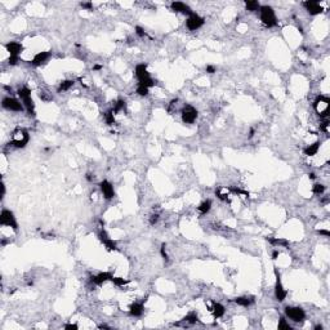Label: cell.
Returning <instances> with one entry per match:
<instances>
[{
    "label": "cell",
    "mask_w": 330,
    "mask_h": 330,
    "mask_svg": "<svg viewBox=\"0 0 330 330\" xmlns=\"http://www.w3.org/2000/svg\"><path fill=\"white\" fill-rule=\"evenodd\" d=\"M136 76L139 80V85H143L146 88H151V86L155 85V81L150 77L148 72H147V66L144 63L138 65L136 67Z\"/></svg>",
    "instance_id": "cell-1"
},
{
    "label": "cell",
    "mask_w": 330,
    "mask_h": 330,
    "mask_svg": "<svg viewBox=\"0 0 330 330\" xmlns=\"http://www.w3.org/2000/svg\"><path fill=\"white\" fill-rule=\"evenodd\" d=\"M259 9H261V19H262L263 23H265L267 27L276 26L277 19H276L274 9L271 8V6H268V5H263V6H261Z\"/></svg>",
    "instance_id": "cell-2"
},
{
    "label": "cell",
    "mask_w": 330,
    "mask_h": 330,
    "mask_svg": "<svg viewBox=\"0 0 330 330\" xmlns=\"http://www.w3.org/2000/svg\"><path fill=\"white\" fill-rule=\"evenodd\" d=\"M30 141V136L25 129H17L13 133V138H12V143L14 147L17 148H23Z\"/></svg>",
    "instance_id": "cell-3"
},
{
    "label": "cell",
    "mask_w": 330,
    "mask_h": 330,
    "mask_svg": "<svg viewBox=\"0 0 330 330\" xmlns=\"http://www.w3.org/2000/svg\"><path fill=\"white\" fill-rule=\"evenodd\" d=\"M329 105L330 99L324 96H319L313 102V107L316 110V112L320 115V117H326L329 115Z\"/></svg>",
    "instance_id": "cell-4"
},
{
    "label": "cell",
    "mask_w": 330,
    "mask_h": 330,
    "mask_svg": "<svg viewBox=\"0 0 330 330\" xmlns=\"http://www.w3.org/2000/svg\"><path fill=\"white\" fill-rule=\"evenodd\" d=\"M0 223H2L3 226H6V227H12L14 231L18 230L17 221H16V218H14V215H13V213L10 210L4 209L2 211V214H0Z\"/></svg>",
    "instance_id": "cell-5"
},
{
    "label": "cell",
    "mask_w": 330,
    "mask_h": 330,
    "mask_svg": "<svg viewBox=\"0 0 330 330\" xmlns=\"http://www.w3.org/2000/svg\"><path fill=\"white\" fill-rule=\"evenodd\" d=\"M285 315L295 322L303 321L306 317V313L300 307H286V308H285Z\"/></svg>",
    "instance_id": "cell-6"
},
{
    "label": "cell",
    "mask_w": 330,
    "mask_h": 330,
    "mask_svg": "<svg viewBox=\"0 0 330 330\" xmlns=\"http://www.w3.org/2000/svg\"><path fill=\"white\" fill-rule=\"evenodd\" d=\"M275 275H276L275 297H276V299L278 300V302H282V300H285V298H286L288 293H286V290H285V289H284V286H282V284H281V278H280V275H278V272H277V269H275Z\"/></svg>",
    "instance_id": "cell-7"
},
{
    "label": "cell",
    "mask_w": 330,
    "mask_h": 330,
    "mask_svg": "<svg viewBox=\"0 0 330 330\" xmlns=\"http://www.w3.org/2000/svg\"><path fill=\"white\" fill-rule=\"evenodd\" d=\"M197 117V111L192 106H185L182 110V120L186 124H192Z\"/></svg>",
    "instance_id": "cell-8"
},
{
    "label": "cell",
    "mask_w": 330,
    "mask_h": 330,
    "mask_svg": "<svg viewBox=\"0 0 330 330\" xmlns=\"http://www.w3.org/2000/svg\"><path fill=\"white\" fill-rule=\"evenodd\" d=\"M186 25H187V27L190 28V30L195 31V30L200 28V27L204 25V18L200 17V16H197L196 13H192L191 16L188 17V19H187V22H186Z\"/></svg>",
    "instance_id": "cell-9"
},
{
    "label": "cell",
    "mask_w": 330,
    "mask_h": 330,
    "mask_svg": "<svg viewBox=\"0 0 330 330\" xmlns=\"http://www.w3.org/2000/svg\"><path fill=\"white\" fill-rule=\"evenodd\" d=\"M3 107L9 110V111H17V112L23 110V105L19 103L17 99L10 98V97H6L3 99Z\"/></svg>",
    "instance_id": "cell-10"
},
{
    "label": "cell",
    "mask_w": 330,
    "mask_h": 330,
    "mask_svg": "<svg viewBox=\"0 0 330 330\" xmlns=\"http://www.w3.org/2000/svg\"><path fill=\"white\" fill-rule=\"evenodd\" d=\"M99 186H101V191H102V194H103L105 199H107V200L112 199L115 192H114V187H112L111 183H110L108 181H102Z\"/></svg>",
    "instance_id": "cell-11"
},
{
    "label": "cell",
    "mask_w": 330,
    "mask_h": 330,
    "mask_svg": "<svg viewBox=\"0 0 330 330\" xmlns=\"http://www.w3.org/2000/svg\"><path fill=\"white\" fill-rule=\"evenodd\" d=\"M170 6H172V9H173L174 12H178V13L188 14V16H191V14L194 13L188 5H186L185 3H181V2H173Z\"/></svg>",
    "instance_id": "cell-12"
},
{
    "label": "cell",
    "mask_w": 330,
    "mask_h": 330,
    "mask_svg": "<svg viewBox=\"0 0 330 330\" xmlns=\"http://www.w3.org/2000/svg\"><path fill=\"white\" fill-rule=\"evenodd\" d=\"M303 6L307 9V12H308L310 14H312V16H315V14H319V13L322 12L321 5L317 2H304L303 3Z\"/></svg>",
    "instance_id": "cell-13"
},
{
    "label": "cell",
    "mask_w": 330,
    "mask_h": 330,
    "mask_svg": "<svg viewBox=\"0 0 330 330\" xmlns=\"http://www.w3.org/2000/svg\"><path fill=\"white\" fill-rule=\"evenodd\" d=\"M112 278V275L110 274V272H101L96 276H92L90 277V281L94 282V284H97V285H102L103 282L108 281V280H111Z\"/></svg>",
    "instance_id": "cell-14"
},
{
    "label": "cell",
    "mask_w": 330,
    "mask_h": 330,
    "mask_svg": "<svg viewBox=\"0 0 330 330\" xmlns=\"http://www.w3.org/2000/svg\"><path fill=\"white\" fill-rule=\"evenodd\" d=\"M49 57H50V53H49V52H40V53H38V54H36V56L32 58L31 63H32L34 66H40V65H43V63H45V62L49 60Z\"/></svg>",
    "instance_id": "cell-15"
},
{
    "label": "cell",
    "mask_w": 330,
    "mask_h": 330,
    "mask_svg": "<svg viewBox=\"0 0 330 330\" xmlns=\"http://www.w3.org/2000/svg\"><path fill=\"white\" fill-rule=\"evenodd\" d=\"M5 48H6V50H8L9 52V54L10 56H18L21 52H22V45L19 43H16V41H10V43H8L5 45Z\"/></svg>",
    "instance_id": "cell-16"
},
{
    "label": "cell",
    "mask_w": 330,
    "mask_h": 330,
    "mask_svg": "<svg viewBox=\"0 0 330 330\" xmlns=\"http://www.w3.org/2000/svg\"><path fill=\"white\" fill-rule=\"evenodd\" d=\"M143 304L141 303H134V304H132L130 306V308H129V312L132 316H134V317H139V316H142V313H143Z\"/></svg>",
    "instance_id": "cell-17"
},
{
    "label": "cell",
    "mask_w": 330,
    "mask_h": 330,
    "mask_svg": "<svg viewBox=\"0 0 330 330\" xmlns=\"http://www.w3.org/2000/svg\"><path fill=\"white\" fill-rule=\"evenodd\" d=\"M210 311L213 312L214 315V317L215 319H221L223 315H224V307L221 304V303H213V306H211V308Z\"/></svg>",
    "instance_id": "cell-18"
},
{
    "label": "cell",
    "mask_w": 330,
    "mask_h": 330,
    "mask_svg": "<svg viewBox=\"0 0 330 330\" xmlns=\"http://www.w3.org/2000/svg\"><path fill=\"white\" fill-rule=\"evenodd\" d=\"M319 148H320V143L319 142H315V143H312L310 146H307L306 150H304V153H306L307 156H313V155H316V153H317Z\"/></svg>",
    "instance_id": "cell-19"
},
{
    "label": "cell",
    "mask_w": 330,
    "mask_h": 330,
    "mask_svg": "<svg viewBox=\"0 0 330 330\" xmlns=\"http://www.w3.org/2000/svg\"><path fill=\"white\" fill-rule=\"evenodd\" d=\"M22 101H23V105H25V107H26V110H27L28 115L34 116V115H35V112H34L35 105H34V101H32V98H31V97H26V98H23Z\"/></svg>",
    "instance_id": "cell-20"
},
{
    "label": "cell",
    "mask_w": 330,
    "mask_h": 330,
    "mask_svg": "<svg viewBox=\"0 0 330 330\" xmlns=\"http://www.w3.org/2000/svg\"><path fill=\"white\" fill-rule=\"evenodd\" d=\"M235 302H236L239 306H243V307H248V306H250L253 303V299L250 298H248V297H239L235 299Z\"/></svg>",
    "instance_id": "cell-21"
},
{
    "label": "cell",
    "mask_w": 330,
    "mask_h": 330,
    "mask_svg": "<svg viewBox=\"0 0 330 330\" xmlns=\"http://www.w3.org/2000/svg\"><path fill=\"white\" fill-rule=\"evenodd\" d=\"M72 85H74V80H65V81H62L60 84L58 92H66V90H69L70 88H72Z\"/></svg>",
    "instance_id": "cell-22"
},
{
    "label": "cell",
    "mask_w": 330,
    "mask_h": 330,
    "mask_svg": "<svg viewBox=\"0 0 330 330\" xmlns=\"http://www.w3.org/2000/svg\"><path fill=\"white\" fill-rule=\"evenodd\" d=\"M268 241L272 245H276V246H288L289 245V241L286 239H268Z\"/></svg>",
    "instance_id": "cell-23"
},
{
    "label": "cell",
    "mask_w": 330,
    "mask_h": 330,
    "mask_svg": "<svg viewBox=\"0 0 330 330\" xmlns=\"http://www.w3.org/2000/svg\"><path fill=\"white\" fill-rule=\"evenodd\" d=\"M210 208H211V201H210V200H205V201H203V203L200 204L199 210H200V213L207 214L208 211L210 210Z\"/></svg>",
    "instance_id": "cell-24"
},
{
    "label": "cell",
    "mask_w": 330,
    "mask_h": 330,
    "mask_svg": "<svg viewBox=\"0 0 330 330\" xmlns=\"http://www.w3.org/2000/svg\"><path fill=\"white\" fill-rule=\"evenodd\" d=\"M245 5H246V9L250 10V12H255V10H258L261 8L259 3L258 2H254V0H252V2H246Z\"/></svg>",
    "instance_id": "cell-25"
},
{
    "label": "cell",
    "mask_w": 330,
    "mask_h": 330,
    "mask_svg": "<svg viewBox=\"0 0 330 330\" xmlns=\"http://www.w3.org/2000/svg\"><path fill=\"white\" fill-rule=\"evenodd\" d=\"M18 96H19L21 99H23L26 97H31V90L28 89V88L23 86V88H21V89L18 90Z\"/></svg>",
    "instance_id": "cell-26"
},
{
    "label": "cell",
    "mask_w": 330,
    "mask_h": 330,
    "mask_svg": "<svg viewBox=\"0 0 330 330\" xmlns=\"http://www.w3.org/2000/svg\"><path fill=\"white\" fill-rule=\"evenodd\" d=\"M183 320H185V321H187V322H190V324H196V322H197V320H199V319H197V315H196L195 312H191V313H188L187 316H186L185 319H183Z\"/></svg>",
    "instance_id": "cell-27"
},
{
    "label": "cell",
    "mask_w": 330,
    "mask_h": 330,
    "mask_svg": "<svg viewBox=\"0 0 330 330\" xmlns=\"http://www.w3.org/2000/svg\"><path fill=\"white\" fill-rule=\"evenodd\" d=\"M103 244H105V246L107 248V250H110V252L116 250V249H117V248H116V243H115L114 240H111V239H107Z\"/></svg>",
    "instance_id": "cell-28"
},
{
    "label": "cell",
    "mask_w": 330,
    "mask_h": 330,
    "mask_svg": "<svg viewBox=\"0 0 330 330\" xmlns=\"http://www.w3.org/2000/svg\"><path fill=\"white\" fill-rule=\"evenodd\" d=\"M125 108V101H123V99H119L115 103V107H114V110L112 111L114 112H119V111H121V110H124Z\"/></svg>",
    "instance_id": "cell-29"
},
{
    "label": "cell",
    "mask_w": 330,
    "mask_h": 330,
    "mask_svg": "<svg viewBox=\"0 0 330 330\" xmlns=\"http://www.w3.org/2000/svg\"><path fill=\"white\" fill-rule=\"evenodd\" d=\"M215 195H217L218 199H221L222 201H227V200H228V192H222L221 188L215 190Z\"/></svg>",
    "instance_id": "cell-30"
},
{
    "label": "cell",
    "mask_w": 330,
    "mask_h": 330,
    "mask_svg": "<svg viewBox=\"0 0 330 330\" xmlns=\"http://www.w3.org/2000/svg\"><path fill=\"white\" fill-rule=\"evenodd\" d=\"M111 281H112L115 285H117V286H124L125 284H128V280H124L123 277H114V276H112Z\"/></svg>",
    "instance_id": "cell-31"
},
{
    "label": "cell",
    "mask_w": 330,
    "mask_h": 330,
    "mask_svg": "<svg viewBox=\"0 0 330 330\" xmlns=\"http://www.w3.org/2000/svg\"><path fill=\"white\" fill-rule=\"evenodd\" d=\"M105 119H106V123L108 125H112L115 123V117H114V111H108L105 114Z\"/></svg>",
    "instance_id": "cell-32"
},
{
    "label": "cell",
    "mask_w": 330,
    "mask_h": 330,
    "mask_svg": "<svg viewBox=\"0 0 330 330\" xmlns=\"http://www.w3.org/2000/svg\"><path fill=\"white\" fill-rule=\"evenodd\" d=\"M278 329H280V330H291L290 325L288 324L285 319H281L280 320V322H278Z\"/></svg>",
    "instance_id": "cell-33"
},
{
    "label": "cell",
    "mask_w": 330,
    "mask_h": 330,
    "mask_svg": "<svg viewBox=\"0 0 330 330\" xmlns=\"http://www.w3.org/2000/svg\"><path fill=\"white\" fill-rule=\"evenodd\" d=\"M137 93L139 94V96H142V97L147 96V94H148V88H146V86H143V85H138V88H137Z\"/></svg>",
    "instance_id": "cell-34"
},
{
    "label": "cell",
    "mask_w": 330,
    "mask_h": 330,
    "mask_svg": "<svg viewBox=\"0 0 330 330\" xmlns=\"http://www.w3.org/2000/svg\"><path fill=\"white\" fill-rule=\"evenodd\" d=\"M325 191V186L324 185H315L313 186V194H316V195H321L322 192Z\"/></svg>",
    "instance_id": "cell-35"
},
{
    "label": "cell",
    "mask_w": 330,
    "mask_h": 330,
    "mask_svg": "<svg viewBox=\"0 0 330 330\" xmlns=\"http://www.w3.org/2000/svg\"><path fill=\"white\" fill-rule=\"evenodd\" d=\"M17 62H18V56H10L9 57V60H8V63L9 65L14 66V65H17Z\"/></svg>",
    "instance_id": "cell-36"
},
{
    "label": "cell",
    "mask_w": 330,
    "mask_h": 330,
    "mask_svg": "<svg viewBox=\"0 0 330 330\" xmlns=\"http://www.w3.org/2000/svg\"><path fill=\"white\" fill-rule=\"evenodd\" d=\"M136 34L139 36V38H143V36H144V30H143L142 27L137 26V27H136Z\"/></svg>",
    "instance_id": "cell-37"
},
{
    "label": "cell",
    "mask_w": 330,
    "mask_h": 330,
    "mask_svg": "<svg viewBox=\"0 0 330 330\" xmlns=\"http://www.w3.org/2000/svg\"><path fill=\"white\" fill-rule=\"evenodd\" d=\"M159 221V214H152L150 218V224H155Z\"/></svg>",
    "instance_id": "cell-38"
},
{
    "label": "cell",
    "mask_w": 330,
    "mask_h": 330,
    "mask_svg": "<svg viewBox=\"0 0 330 330\" xmlns=\"http://www.w3.org/2000/svg\"><path fill=\"white\" fill-rule=\"evenodd\" d=\"M165 248H166L165 244H163V245H161V250H160V252H161V255H163V258H164L165 261H168V254H166Z\"/></svg>",
    "instance_id": "cell-39"
},
{
    "label": "cell",
    "mask_w": 330,
    "mask_h": 330,
    "mask_svg": "<svg viewBox=\"0 0 330 330\" xmlns=\"http://www.w3.org/2000/svg\"><path fill=\"white\" fill-rule=\"evenodd\" d=\"M81 6L84 9H88V10H92L93 9V4L92 3H81Z\"/></svg>",
    "instance_id": "cell-40"
},
{
    "label": "cell",
    "mask_w": 330,
    "mask_h": 330,
    "mask_svg": "<svg viewBox=\"0 0 330 330\" xmlns=\"http://www.w3.org/2000/svg\"><path fill=\"white\" fill-rule=\"evenodd\" d=\"M321 129L328 133V132H329V121H324V123H322L321 124Z\"/></svg>",
    "instance_id": "cell-41"
},
{
    "label": "cell",
    "mask_w": 330,
    "mask_h": 330,
    "mask_svg": "<svg viewBox=\"0 0 330 330\" xmlns=\"http://www.w3.org/2000/svg\"><path fill=\"white\" fill-rule=\"evenodd\" d=\"M65 329H67V330H77V325H75V324H67V325H65Z\"/></svg>",
    "instance_id": "cell-42"
},
{
    "label": "cell",
    "mask_w": 330,
    "mask_h": 330,
    "mask_svg": "<svg viewBox=\"0 0 330 330\" xmlns=\"http://www.w3.org/2000/svg\"><path fill=\"white\" fill-rule=\"evenodd\" d=\"M207 72H209V74H214V72H215V67H214V66H210V65L207 66Z\"/></svg>",
    "instance_id": "cell-43"
},
{
    "label": "cell",
    "mask_w": 330,
    "mask_h": 330,
    "mask_svg": "<svg viewBox=\"0 0 330 330\" xmlns=\"http://www.w3.org/2000/svg\"><path fill=\"white\" fill-rule=\"evenodd\" d=\"M317 232H319L320 235H324V236H326V237H329V236H330V232H329L328 230H319Z\"/></svg>",
    "instance_id": "cell-44"
},
{
    "label": "cell",
    "mask_w": 330,
    "mask_h": 330,
    "mask_svg": "<svg viewBox=\"0 0 330 330\" xmlns=\"http://www.w3.org/2000/svg\"><path fill=\"white\" fill-rule=\"evenodd\" d=\"M278 254H280V253H278V250H274V253H272V258L276 259L277 257H278Z\"/></svg>",
    "instance_id": "cell-45"
},
{
    "label": "cell",
    "mask_w": 330,
    "mask_h": 330,
    "mask_svg": "<svg viewBox=\"0 0 330 330\" xmlns=\"http://www.w3.org/2000/svg\"><path fill=\"white\" fill-rule=\"evenodd\" d=\"M254 133H255V130L252 128V129H250V132H249V138H252V137L254 136Z\"/></svg>",
    "instance_id": "cell-46"
},
{
    "label": "cell",
    "mask_w": 330,
    "mask_h": 330,
    "mask_svg": "<svg viewBox=\"0 0 330 330\" xmlns=\"http://www.w3.org/2000/svg\"><path fill=\"white\" fill-rule=\"evenodd\" d=\"M101 69H102V66H101V65H96V66L93 67V70H96V71H98V70H101Z\"/></svg>",
    "instance_id": "cell-47"
},
{
    "label": "cell",
    "mask_w": 330,
    "mask_h": 330,
    "mask_svg": "<svg viewBox=\"0 0 330 330\" xmlns=\"http://www.w3.org/2000/svg\"><path fill=\"white\" fill-rule=\"evenodd\" d=\"M86 179L89 181V182H90V181H93V177H92V174H89V173H88V174H86Z\"/></svg>",
    "instance_id": "cell-48"
},
{
    "label": "cell",
    "mask_w": 330,
    "mask_h": 330,
    "mask_svg": "<svg viewBox=\"0 0 330 330\" xmlns=\"http://www.w3.org/2000/svg\"><path fill=\"white\" fill-rule=\"evenodd\" d=\"M98 329H108V326H107V325H103V324H102V325H98Z\"/></svg>",
    "instance_id": "cell-49"
},
{
    "label": "cell",
    "mask_w": 330,
    "mask_h": 330,
    "mask_svg": "<svg viewBox=\"0 0 330 330\" xmlns=\"http://www.w3.org/2000/svg\"><path fill=\"white\" fill-rule=\"evenodd\" d=\"M308 177L311 179H315V178H316V175H315V173H311V174H308Z\"/></svg>",
    "instance_id": "cell-50"
},
{
    "label": "cell",
    "mask_w": 330,
    "mask_h": 330,
    "mask_svg": "<svg viewBox=\"0 0 330 330\" xmlns=\"http://www.w3.org/2000/svg\"><path fill=\"white\" fill-rule=\"evenodd\" d=\"M322 329V326L321 325H317V326H315V330H321Z\"/></svg>",
    "instance_id": "cell-51"
}]
</instances>
